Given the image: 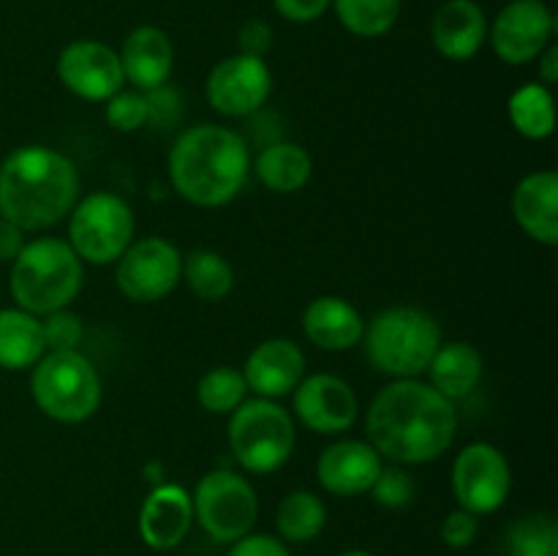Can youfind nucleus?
Segmentation results:
<instances>
[{"label":"nucleus","mask_w":558,"mask_h":556,"mask_svg":"<svg viewBox=\"0 0 558 556\" xmlns=\"http://www.w3.org/2000/svg\"><path fill=\"white\" fill-rule=\"evenodd\" d=\"M458 414L450 398L417 379H396L368 409L371 447L396 463L436 461L456 439Z\"/></svg>","instance_id":"1"},{"label":"nucleus","mask_w":558,"mask_h":556,"mask_svg":"<svg viewBox=\"0 0 558 556\" xmlns=\"http://www.w3.org/2000/svg\"><path fill=\"white\" fill-rule=\"evenodd\" d=\"M80 196V174L71 158L44 145L11 153L0 167V218L22 232H38L69 216Z\"/></svg>","instance_id":"2"},{"label":"nucleus","mask_w":558,"mask_h":556,"mask_svg":"<svg viewBox=\"0 0 558 556\" xmlns=\"http://www.w3.org/2000/svg\"><path fill=\"white\" fill-rule=\"evenodd\" d=\"M251 172L248 142L223 125H191L169 150L174 191L196 207H221L243 191Z\"/></svg>","instance_id":"3"},{"label":"nucleus","mask_w":558,"mask_h":556,"mask_svg":"<svg viewBox=\"0 0 558 556\" xmlns=\"http://www.w3.org/2000/svg\"><path fill=\"white\" fill-rule=\"evenodd\" d=\"M368 363L392 379L425 374L441 347V327L434 316L414 305H392L376 314L363 330Z\"/></svg>","instance_id":"4"},{"label":"nucleus","mask_w":558,"mask_h":556,"mask_svg":"<svg viewBox=\"0 0 558 556\" xmlns=\"http://www.w3.org/2000/svg\"><path fill=\"white\" fill-rule=\"evenodd\" d=\"M82 259L58 238H38L22 245L11 267V294L22 311L47 316L65 309L82 289Z\"/></svg>","instance_id":"5"},{"label":"nucleus","mask_w":558,"mask_h":556,"mask_svg":"<svg viewBox=\"0 0 558 556\" xmlns=\"http://www.w3.org/2000/svg\"><path fill=\"white\" fill-rule=\"evenodd\" d=\"M33 398L47 418L58 423H82L101 407V379L90 360L80 352H47L31 379Z\"/></svg>","instance_id":"6"},{"label":"nucleus","mask_w":558,"mask_h":556,"mask_svg":"<svg viewBox=\"0 0 558 556\" xmlns=\"http://www.w3.org/2000/svg\"><path fill=\"white\" fill-rule=\"evenodd\" d=\"M294 420L270 398L243 401L229 420V447L245 472L270 474L294 450Z\"/></svg>","instance_id":"7"},{"label":"nucleus","mask_w":558,"mask_h":556,"mask_svg":"<svg viewBox=\"0 0 558 556\" xmlns=\"http://www.w3.org/2000/svg\"><path fill=\"white\" fill-rule=\"evenodd\" d=\"M134 238V213L129 202L109 191L85 196L71 210L69 245L90 265H112Z\"/></svg>","instance_id":"8"},{"label":"nucleus","mask_w":558,"mask_h":556,"mask_svg":"<svg viewBox=\"0 0 558 556\" xmlns=\"http://www.w3.org/2000/svg\"><path fill=\"white\" fill-rule=\"evenodd\" d=\"M191 505L194 518L216 543H238L240 537L251 534L259 516L256 491L243 474H234L232 469L205 474L191 496Z\"/></svg>","instance_id":"9"},{"label":"nucleus","mask_w":558,"mask_h":556,"mask_svg":"<svg viewBox=\"0 0 558 556\" xmlns=\"http://www.w3.org/2000/svg\"><path fill=\"white\" fill-rule=\"evenodd\" d=\"M512 474L505 452L488 442H474L452 463V491L463 510L474 516L499 510L510 496Z\"/></svg>","instance_id":"10"},{"label":"nucleus","mask_w":558,"mask_h":556,"mask_svg":"<svg viewBox=\"0 0 558 556\" xmlns=\"http://www.w3.org/2000/svg\"><path fill=\"white\" fill-rule=\"evenodd\" d=\"M183 276V254L163 238L131 243L118 259L114 281L134 303H156L178 287Z\"/></svg>","instance_id":"11"},{"label":"nucleus","mask_w":558,"mask_h":556,"mask_svg":"<svg viewBox=\"0 0 558 556\" xmlns=\"http://www.w3.org/2000/svg\"><path fill=\"white\" fill-rule=\"evenodd\" d=\"M272 90V74L262 58L232 55L207 76V101L227 118H248L259 112Z\"/></svg>","instance_id":"12"},{"label":"nucleus","mask_w":558,"mask_h":556,"mask_svg":"<svg viewBox=\"0 0 558 556\" xmlns=\"http://www.w3.org/2000/svg\"><path fill=\"white\" fill-rule=\"evenodd\" d=\"M554 31L556 16L543 0H512L496 16L490 41L505 63L523 65L539 58L554 38Z\"/></svg>","instance_id":"13"},{"label":"nucleus","mask_w":558,"mask_h":556,"mask_svg":"<svg viewBox=\"0 0 558 556\" xmlns=\"http://www.w3.org/2000/svg\"><path fill=\"white\" fill-rule=\"evenodd\" d=\"M58 76L74 96L87 101H109L123 90V65L112 47L90 38L71 41L58 58Z\"/></svg>","instance_id":"14"},{"label":"nucleus","mask_w":558,"mask_h":556,"mask_svg":"<svg viewBox=\"0 0 558 556\" xmlns=\"http://www.w3.org/2000/svg\"><path fill=\"white\" fill-rule=\"evenodd\" d=\"M294 412L300 423L316 434H341L357 420V396L338 376L314 374L300 379L294 392Z\"/></svg>","instance_id":"15"},{"label":"nucleus","mask_w":558,"mask_h":556,"mask_svg":"<svg viewBox=\"0 0 558 556\" xmlns=\"http://www.w3.org/2000/svg\"><path fill=\"white\" fill-rule=\"evenodd\" d=\"M305 371V354L289 338H270L262 341L248 354L243 368V379L248 390L259 398H281L289 396L300 385Z\"/></svg>","instance_id":"16"},{"label":"nucleus","mask_w":558,"mask_h":556,"mask_svg":"<svg viewBox=\"0 0 558 556\" xmlns=\"http://www.w3.org/2000/svg\"><path fill=\"white\" fill-rule=\"evenodd\" d=\"M381 472V456L360 439H341L327 447L316 463V478L330 494L357 496L371 491Z\"/></svg>","instance_id":"17"},{"label":"nucleus","mask_w":558,"mask_h":556,"mask_svg":"<svg viewBox=\"0 0 558 556\" xmlns=\"http://www.w3.org/2000/svg\"><path fill=\"white\" fill-rule=\"evenodd\" d=\"M194 521V505L183 485L161 483L150 491L140 510V534L145 545L169 551L180 545Z\"/></svg>","instance_id":"18"},{"label":"nucleus","mask_w":558,"mask_h":556,"mask_svg":"<svg viewBox=\"0 0 558 556\" xmlns=\"http://www.w3.org/2000/svg\"><path fill=\"white\" fill-rule=\"evenodd\" d=\"M120 65H123V76L136 90H153V87L163 85L169 80V74H172V41H169V36L161 27H134L123 41Z\"/></svg>","instance_id":"19"},{"label":"nucleus","mask_w":558,"mask_h":556,"mask_svg":"<svg viewBox=\"0 0 558 556\" xmlns=\"http://www.w3.org/2000/svg\"><path fill=\"white\" fill-rule=\"evenodd\" d=\"M430 38L447 60H469L488 38V20L474 0H447L430 22Z\"/></svg>","instance_id":"20"},{"label":"nucleus","mask_w":558,"mask_h":556,"mask_svg":"<svg viewBox=\"0 0 558 556\" xmlns=\"http://www.w3.org/2000/svg\"><path fill=\"white\" fill-rule=\"evenodd\" d=\"M512 216L523 232L545 245L558 243V174H526L512 194Z\"/></svg>","instance_id":"21"},{"label":"nucleus","mask_w":558,"mask_h":556,"mask_svg":"<svg viewBox=\"0 0 558 556\" xmlns=\"http://www.w3.org/2000/svg\"><path fill=\"white\" fill-rule=\"evenodd\" d=\"M303 330L319 349L327 352H343V349L357 347L363 338V316L357 314L352 303L336 294L311 300L303 314Z\"/></svg>","instance_id":"22"},{"label":"nucleus","mask_w":558,"mask_h":556,"mask_svg":"<svg viewBox=\"0 0 558 556\" xmlns=\"http://www.w3.org/2000/svg\"><path fill=\"white\" fill-rule=\"evenodd\" d=\"M430 387L450 401H461L477 390L483 379V354L466 341L441 343L428 365Z\"/></svg>","instance_id":"23"},{"label":"nucleus","mask_w":558,"mask_h":556,"mask_svg":"<svg viewBox=\"0 0 558 556\" xmlns=\"http://www.w3.org/2000/svg\"><path fill=\"white\" fill-rule=\"evenodd\" d=\"M254 169L265 189L276 191V194H294V191H300L311 180L314 164H311L305 147L294 145V142L276 140L262 147Z\"/></svg>","instance_id":"24"},{"label":"nucleus","mask_w":558,"mask_h":556,"mask_svg":"<svg viewBox=\"0 0 558 556\" xmlns=\"http://www.w3.org/2000/svg\"><path fill=\"white\" fill-rule=\"evenodd\" d=\"M44 333L38 316L22 309L0 311V368L22 371L44 358Z\"/></svg>","instance_id":"25"},{"label":"nucleus","mask_w":558,"mask_h":556,"mask_svg":"<svg viewBox=\"0 0 558 556\" xmlns=\"http://www.w3.org/2000/svg\"><path fill=\"white\" fill-rule=\"evenodd\" d=\"M191 292L207 303H218L234 287V270L218 251L196 249L183 259V276Z\"/></svg>","instance_id":"26"},{"label":"nucleus","mask_w":558,"mask_h":556,"mask_svg":"<svg viewBox=\"0 0 558 556\" xmlns=\"http://www.w3.org/2000/svg\"><path fill=\"white\" fill-rule=\"evenodd\" d=\"M510 120L526 140H548L556 129L554 96L545 85H523L510 96Z\"/></svg>","instance_id":"27"},{"label":"nucleus","mask_w":558,"mask_h":556,"mask_svg":"<svg viewBox=\"0 0 558 556\" xmlns=\"http://www.w3.org/2000/svg\"><path fill=\"white\" fill-rule=\"evenodd\" d=\"M505 556H558V523L545 512H529L505 529Z\"/></svg>","instance_id":"28"},{"label":"nucleus","mask_w":558,"mask_h":556,"mask_svg":"<svg viewBox=\"0 0 558 556\" xmlns=\"http://www.w3.org/2000/svg\"><path fill=\"white\" fill-rule=\"evenodd\" d=\"M325 501L316 494H311V491H292V494L283 496V501L278 505L276 527L283 540L308 543V540H314L316 534L325 529Z\"/></svg>","instance_id":"29"},{"label":"nucleus","mask_w":558,"mask_h":556,"mask_svg":"<svg viewBox=\"0 0 558 556\" xmlns=\"http://www.w3.org/2000/svg\"><path fill=\"white\" fill-rule=\"evenodd\" d=\"M338 20L349 33L379 38L392 31L401 14V0H332Z\"/></svg>","instance_id":"30"},{"label":"nucleus","mask_w":558,"mask_h":556,"mask_svg":"<svg viewBox=\"0 0 558 556\" xmlns=\"http://www.w3.org/2000/svg\"><path fill=\"white\" fill-rule=\"evenodd\" d=\"M245 392H248V385L243 374L234 368L207 371L196 387L199 403L213 414H232L245 401Z\"/></svg>","instance_id":"31"},{"label":"nucleus","mask_w":558,"mask_h":556,"mask_svg":"<svg viewBox=\"0 0 558 556\" xmlns=\"http://www.w3.org/2000/svg\"><path fill=\"white\" fill-rule=\"evenodd\" d=\"M414 491H417V485H414L412 474H407V469L398 467H381L379 478L371 485L376 505L390 507V510H401V507L412 505Z\"/></svg>","instance_id":"32"},{"label":"nucleus","mask_w":558,"mask_h":556,"mask_svg":"<svg viewBox=\"0 0 558 556\" xmlns=\"http://www.w3.org/2000/svg\"><path fill=\"white\" fill-rule=\"evenodd\" d=\"M41 333L47 352H76L85 330H82L80 316L71 314L69 309H60L47 314V319L41 322Z\"/></svg>","instance_id":"33"},{"label":"nucleus","mask_w":558,"mask_h":556,"mask_svg":"<svg viewBox=\"0 0 558 556\" xmlns=\"http://www.w3.org/2000/svg\"><path fill=\"white\" fill-rule=\"evenodd\" d=\"M107 123L114 131H140L147 123V104L142 90H118L107 101Z\"/></svg>","instance_id":"34"},{"label":"nucleus","mask_w":558,"mask_h":556,"mask_svg":"<svg viewBox=\"0 0 558 556\" xmlns=\"http://www.w3.org/2000/svg\"><path fill=\"white\" fill-rule=\"evenodd\" d=\"M145 104H147V123L158 131H172L174 125L183 118V101H180V93L172 85H158L153 90H145Z\"/></svg>","instance_id":"35"},{"label":"nucleus","mask_w":558,"mask_h":556,"mask_svg":"<svg viewBox=\"0 0 558 556\" xmlns=\"http://www.w3.org/2000/svg\"><path fill=\"white\" fill-rule=\"evenodd\" d=\"M477 516L469 510H456L441 521V540H445L450 548H466L477 537Z\"/></svg>","instance_id":"36"},{"label":"nucleus","mask_w":558,"mask_h":556,"mask_svg":"<svg viewBox=\"0 0 558 556\" xmlns=\"http://www.w3.org/2000/svg\"><path fill=\"white\" fill-rule=\"evenodd\" d=\"M240 55H251V58L265 60L267 49L272 44V31L265 20H248L238 33Z\"/></svg>","instance_id":"37"},{"label":"nucleus","mask_w":558,"mask_h":556,"mask_svg":"<svg viewBox=\"0 0 558 556\" xmlns=\"http://www.w3.org/2000/svg\"><path fill=\"white\" fill-rule=\"evenodd\" d=\"M227 556H292L281 540L270 534H245L232 545Z\"/></svg>","instance_id":"38"},{"label":"nucleus","mask_w":558,"mask_h":556,"mask_svg":"<svg viewBox=\"0 0 558 556\" xmlns=\"http://www.w3.org/2000/svg\"><path fill=\"white\" fill-rule=\"evenodd\" d=\"M278 14L289 22H314L332 5V0H272Z\"/></svg>","instance_id":"39"},{"label":"nucleus","mask_w":558,"mask_h":556,"mask_svg":"<svg viewBox=\"0 0 558 556\" xmlns=\"http://www.w3.org/2000/svg\"><path fill=\"white\" fill-rule=\"evenodd\" d=\"M22 245H25L22 229L5 221V218H0V262H14L20 256Z\"/></svg>","instance_id":"40"},{"label":"nucleus","mask_w":558,"mask_h":556,"mask_svg":"<svg viewBox=\"0 0 558 556\" xmlns=\"http://www.w3.org/2000/svg\"><path fill=\"white\" fill-rule=\"evenodd\" d=\"M539 80H543V85H554L558 80V47L556 44H548V47L539 52Z\"/></svg>","instance_id":"41"},{"label":"nucleus","mask_w":558,"mask_h":556,"mask_svg":"<svg viewBox=\"0 0 558 556\" xmlns=\"http://www.w3.org/2000/svg\"><path fill=\"white\" fill-rule=\"evenodd\" d=\"M341 556H371L368 551H347V554H341Z\"/></svg>","instance_id":"42"}]
</instances>
